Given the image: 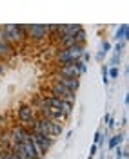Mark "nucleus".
<instances>
[{"mask_svg": "<svg viewBox=\"0 0 129 159\" xmlns=\"http://www.w3.org/2000/svg\"><path fill=\"white\" fill-rule=\"evenodd\" d=\"M102 78H104V83H107V69L102 67Z\"/></svg>", "mask_w": 129, "mask_h": 159, "instance_id": "obj_14", "label": "nucleus"}, {"mask_svg": "<svg viewBox=\"0 0 129 159\" xmlns=\"http://www.w3.org/2000/svg\"><path fill=\"white\" fill-rule=\"evenodd\" d=\"M2 31H4V38H6V42L9 43L11 47L17 45V43H20L22 38L26 36V34H24V33H26V27H24L22 24H18V25H15V24L2 25Z\"/></svg>", "mask_w": 129, "mask_h": 159, "instance_id": "obj_1", "label": "nucleus"}, {"mask_svg": "<svg viewBox=\"0 0 129 159\" xmlns=\"http://www.w3.org/2000/svg\"><path fill=\"white\" fill-rule=\"evenodd\" d=\"M18 119L22 121V123H29V121H33L35 119V110H33V107H29V105H22L18 109Z\"/></svg>", "mask_w": 129, "mask_h": 159, "instance_id": "obj_7", "label": "nucleus"}, {"mask_svg": "<svg viewBox=\"0 0 129 159\" xmlns=\"http://www.w3.org/2000/svg\"><path fill=\"white\" fill-rule=\"evenodd\" d=\"M102 49H104V51H109V43H107V42H104V43H102Z\"/></svg>", "mask_w": 129, "mask_h": 159, "instance_id": "obj_16", "label": "nucleus"}, {"mask_svg": "<svg viewBox=\"0 0 129 159\" xmlns=\"http://www.w3.org/2000/svg\"><path fill=\"white\" fill-rule=\"evenodd\" d=\"M67 51V54H69V58L71 61H78L80 58H82V54H84V45H73V47H69V49H66Z\"/></svg>", "mask_w": 129, "mask_h": 159, "instance_id": "obj_9", "label": "nucleus"}, {"mask_svg": "<svg viewBox=\"0 0 129 159\" xmlns=\"http://www.w3.org/2000/svg\"><path fill=\"white\" fill-rule=\"evenodd\" d=\"M2 70H4V67H2V65H0V74H2Z\"/></svg>", "mask_w": 129, "mask_h": 159, "instance_id": "obj_17", "label": "nucleus"}, {"mask_svg": "<svg viewBox=\"0 0 129 159\" xmlns=\"http://www.w3.org/2000/svg\"><path fill=\"white\" fill-rule=\"evenodd\" d=\"M13 159H18V157H17V156H15V154H13Z\"/></svg>", "mask_w": 129, "mask_h": 159, "instance_id": "obj_18", "label": "nucleus"}, {"mask_svg": "<svg viewBox=\"0 0 129 159\" xmlns=\"http://www.w3.org/2000/svg\"><path fill=\"white\" fill-rule=\"evenodd\" d=\"M124 49V43H118L117 47H115V51H117V54H120V51Z\"/></svg>", "mask_w": 129, "mask_h": 159, "instance_id": "obj_15", "label": "nucleus"}, {"mask_svg": "<svg viewBox=\"0 0 129 159\" xmlns=\"http://www.w3.org/2000/svg\"><path fill=\"white\" fill-rule=\"evenodd\" d=\"M11 52H13V47L6 42L4 31H2V25H0V58H2V56H9Z\"/></svg>", "mask_w": 129, "mask_h": 159, "instance_id": "obj_8", "label": "nucleus"}, {"mask_svg": "<svg viewBox=\"0 0 129 159\" xmlns=\"http://www.w3.org/2000/svg\"><path fill=\"white\" fill-rule=\"evenodd\" d=\"M0 159H13V152H4V154H0Z\"/></svg>", "mask_w": 129, "mask_h": 159, "instance_id": "obj_13", "label": "nucleus"}, {"mask_svg": "<svg viewBox=\"0 0 129 159\" xmlns=\"http://www.w3.org/2000/svg\"><path fill=\"white\" fill-rule=\"evenodd\" d=\"M107 76H111V78H118V69L113 67L111 70H107Z\"/></svg>", "mask_w": 129, "mask_h": 159, "instance_id": "obj_12", "label": "nucleus"}, {"mask_svg": "<svg viewBox=\"0 0 129 159\" xmlns=\"http://www.w3.org/2000/svg\"><path fill=\"white\" fill-rule=\"evenodd\" d=\"M26 27V36H29V38H35V40H44L47 34H49V29H47V25H38V24H35V25H24Z\"/></svg>", "mask_w": 129, "mask_h": 159, "instance_id": "obj_4", "label": "nucleus"}, {"mask_svg": "<svg viewBox=\"0 0 129 159\" xmlns=\"http://www.w3.org/2000/svg\"><path fill=\"white\" fill-rule=\"evenodd\" d=\"M31 139L37 143V147H38V148L44 152V154H46V152L51 148V145H53V139H51V138L40 136V134H35V132H33V138H31Z\"/></svg>", "mask_w": 129, "mask_h": 159, "instance_id": "obj_6", "label": "nucleus"}, {"mask_svg": "<svg viewBox=\"0 0 129 159\" xmlns=\"http://www.w3.org/2000/svg\"><path fill=\"white\" fill-rule=\"evenodd\" d=\"M127 34H129L127 24H122V25L118 27V31H117V38L118 40H127Z\"/></svg>", "mask_w": 129, "mask_h": 159, "instance_id": "obj_10", "label": "nucleus"}, {"mask_svg": "<svg viewBox=\"0 0 129 159\" xmlns=\"http://www.w3.org/2000/svg\"><path fill=\"white\" fill-rule=\"evenodd\" d=\"M46 96L64 99V101H67V103H75V98H77V94H75L73 90L66 89V87H64V85H60V83H53V85H51V89H49V94H46Z\"/></svg>", "mask_w": 129, "mask_h": 159, "instance_id": "obj_2", "label": "nucleus"}, {"mask_svg": "<svg viewBox=\"0 0 129 159\" xmlns=\"http://www.w3.org/2000/svg\"><path fill=\"white\" fill-rule=\"evenodd\" d=\"M44 99H46V107H51V109L58 110L64 116H69L71 110H73V103H67V101H64V99L51 98V96H44Z\"/></svg>", "mask_w": 129, "mask_h": 159, "instance_id": "obj_3", "label": "nucleus"}, {"mask_svg": "<svg viewBox=\"0 0 129 159\" xmlns=\"http://www.w3.org/2000/svg\"><path fill=\"white\" fill-rule=\"evenodd\" d=\"M53 83H60V85H64L66 89L73 90V92H77L80 87V81L77 78H66V76H60V74L53 78Z\"/></svg>", "mask_w": 129, "mask_h": 159, "instance_id": "obj_5", "label": "nucleus"}, {"mask_svg": "<svg viewBox=\"0 0 129 159\" xmlns=\"http://www.w3.org/2000/svg\"><path fill=\"white\" fill-rule=\"evenodd\" d=\"M122 141H124V136H115V138L109 141V148H117Z\"/></svg>", "mask_w": 129, "mask_h": 159, "instance_id": "obj_11", "label": "nucleus"}]
</instances>
